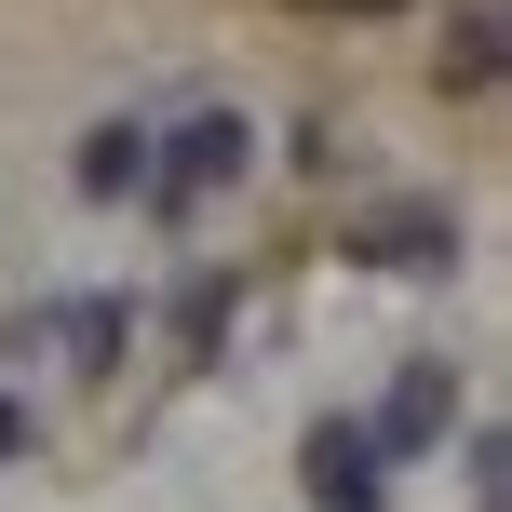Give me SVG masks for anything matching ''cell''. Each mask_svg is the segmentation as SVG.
Segmentation results:
<instances>
[{
	"label": "cell",
	"mask_w": 512,
	"mask_h": 512,
	"mask_svg": "<svg viewBox=\"0 0 512 512\" xmlns=\"http://www.w3.org/2000/svg\"><path fill=\"white\" fill-rule=\"evenodd\" d=\"M176 337H189V351H216V337H230V283H216V270L176 297Z\"/></svg>",
	"instance_id": "obj_8"
},
{
	"label": "cell",
	"mask_w": 512,
	"mask_h": 512,
	"mask_svg": "<svg viewBox=\"0 0 512 512\" xmlns=\"http://www.w3.org/2000/svg\"><path fill=\"white\" fill-rule=\"evenodd\" d=\"M445 418H459V378H445V351H418L364 432H378V459H418V445H445Z\"/></svg>",
	"instance_id": "obj_4"
},
{
	"label": "cell",
	"mask_w": 512,
	"mask_h": 512,
	"mask_svg": "<svg viewBox=\"0 0 512 512\" xmlns=\"http://www.w3.org/2000/svg\"><path fill=\"white\" fill-rule=\"evenodd\" d=\"M499 68H512L499 0H459V14H445V41H432V81H445V95H499Z\"/></svg>",
	"instance_id": "obj_5"
},
{
	"label": "cell",
	"mask_w": 512,
	"mask_h": 512,
	"mask_svg": "<svg viewBox=\"0 0 512 512\" xmlns=\"http://www.w3.org/2000/svg\"><path fill=\"white\" fill-rule=\"evenodd\" d=\"M149 149H176V162H149V203H162V216H203L216 189L243 176V149H256V135L230 122V108H203L189 135H149Z\"/></svg>",
	"instance_id": "obj_1"
},
{
	"label": "cell",
	"mask_w": 512,
	"mask_h": 512,
	"mask_svg": "<svg viewBox=\"0 0 512 512\" xmlns=\"http://www.w3.org/2000/svg\"><path fill=\"white\" fill-rule=\"evenodd\" d=\"M472 512H512V445L472 432Z\"/></svg>",
	"instance_id": "obj_9"
},
{
	"label": "cell",
	"mask_w": 512,
	"mask_h": 512,
	"mask_svg": "<svg viewBox=\"0 0 512 512\" xmlns=\"http://www.w3.org/2000/svg\"><path fill=\"white\" fill-rule=\"evenodd\" d=\"M41 337H54V351H68V364H122V337H135V310H122V297H68V310H54Z\"/></svg>",
	"instance_id": "obj_7"
},
{
	"label": "cell",
	"mask_w": 512,
	"mask_h": 512,
	"mask_svg": "<svg viewBox=\"0 0 512 512\" xmlns=\"http://www.w3.org/2000/svg\"><path fill=\"white\" fill-rule=\"evenodd\" d=\"M297 486L324 499V512H378V499H391V472H378V432H364V418H324V432L297 445Z\"/></svg>",
	"instance_id": "obj_3"
},
{
	"label": "cell",
	"mask_w": 512,
	"mask_h": 512,
	"mask_svg": "<svg viewBox=\"0 0 512 512\" xmlns=\"http://www.w3.org/2000/svg\"><path fill=\"white\" fill-rule=\"evenodd\" d=\"M0 459H27V405H0Z\"/></svg>",
	"instance_id": "obj_10"
},
{
	"label": "cell",
	"mask_w": 512,
	"mask_h": 512,
	"mask_svg": "<svg viewBox=\"0 0 512 512\" xmlns=\"http://www.w3.org/2000/svg\"><path fill=\"white\" fill-rule=\"evenodd\" d=\"M351 243L378 256L391 283H445V270H459V216L418 203V189H405V203H364V230H351Z\"/></svg>",
	"instance_id": "obj_2"
},
{
	"label": "cell",
	"mask_w": 512,
	"mask_h": 512,
	"mask_svg": "<svg viewBox=\"0 0 512 512\" xmlns=\"http://www.w3.org/2000/svg\"><path fill=\"white\" fill-rule=\"evenodd\" d=\"M310 14H405V0H310Z\"/></svg>",
	"instance_id": "obj_11"
},
{
	"label": "cell",
	"mask_w": 512,
	"mask_h": 512,
	"mask_svg": "<svg viewBox=\"0 0 512 512\" xmlns=\"http://www.w3.org/2000/svg\"><path fill=\"white\" fill-rule=\"evenodd\" d=\"M81 189H95V203H135V189H149V122H95L81 135Z\"/></svg>",
	"instance_id": "obj_6"
}]
</instances>
